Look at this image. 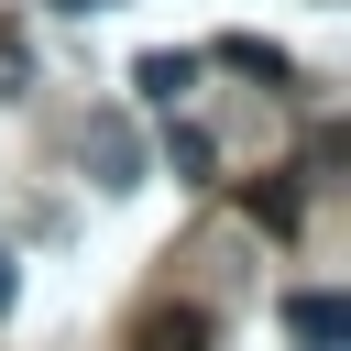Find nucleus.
Instances as JSON below:
<instances>
[{
    "label": "nucleus",
    "mask_w": 351,
    "mask_h": 351,
    "mask_svg": "<svg viewBox=\"0 0 351 351\" xmlns=\"http://www.w3.org/2000/svg\"><path fill=\"white\" fill-rule=\"evenodd\" d=\"M186 77H197L186 55H143V88H154V99H186Z\"/></svg>",
    "instance_id": "obj_4"
},
{
    "label": "nucleus",
    "mask_w": 351,
    "mask_h": 351,
    "mask_svg": "<svg viewBox=\"0 0 351 351\" xmlns=\"http://www.w3.org/2000/svg\"><path fill=\"white\" fill-rule=\"evenodd\" d=\"M88 165H99V186H143V143H132V121H121V110H99V121H88Z\"/></svg>",
    "instance_id": "obj_2"
},
{
    "label": "nucleus",
    "mask_w": 351,
    "mask_h": 351,
    "mask_svg": "<svg viewBox=\"0 0 351 351\" xmlns=\"http://www.w3.org/2000/svg\"><path fill=\"white\" fill-rule=\"evenodd\" d=\"M55 11H66V22H88V11H121V0H55Z\"/></svg>",
    "instance_id": "obj_5"
},
{
    "label": "nucleus",
    "mask_w": 351,
    "mask_h": 351,
    "mask_svg": "<svg viewBox=\"0 0 351 351\" xmlns=\"http://www.w3.org/2000/svg\"><path fill=\"white\" fill-rule=\"evenodd\" d=\"M285 329H296V351H351V296L307 285V296H285Z\"/></svg>",
    "instance_id": "obj_1"
},
{
    "label": "nucleus",
    "mask_w": 351,
    "mask_h": 351,
    "mask_svg": "<svg viewBox=\"0 0 351 351\" xmlns=\"http://www.w3.org/2000/svg\"><path fill=\"white\" fill-rule=\"evenodd\" d=\"M11 296H22V263H11V252H0V307H11Z\"/></svg>",
    "instance_id": "obj_6"
},
{
    "label": "nucleus",
    "mask_w": 351,
    "mask_h": 351,
    "mask_svg": "<svg viewBox=\"0 0 351 351\" xmlns=\"http://www.w3.org/2000/svg\"><path fill=\"white\" fill-rule=\"evenodd\" d=\"M132 351H208V307H154L132 329Z\"/></svg>",
    "instance_id": "obj_3"
}]
</instances>
